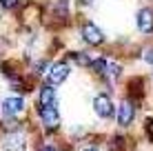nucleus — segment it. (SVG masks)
<instances>
[{
	"label": "nucleus",
	"instance_id": "423d86ee",
	"mask_svg": "<svg viewBox=\"0 0 153 151\" xmlns=\"http://www.w3.org/2000/svg\"><path fill=\"white\" fill-rule=\"evenodd\" d=\"M80 36H82V40L89 47H100V45H104V40H107L104 33H102V29H100L98 25H93V22H84Z\"/></svg>",
	"mask_w": 153,
	"mask_h": 151
},
{
	"label": "nucleus",
	"instance_id": "4468645a",
	"mask_svg": "<svg viewBox=\"0 0 153 151\" xmlns=\"http://www.w3.org/2000/svg\"><path fill=\"white\" fill-rule=\"evenodd\" d=\"M142 60L149 62V65L153 67V47H146V49L142 51Z\"/></svg>",
	"mask_w": 153,
	"mask_h": 151
},
{
	"label": "nucleus",
	"instance_id": "39448f33",
	"mask_svg": "<svg viewBox=\"0 0 153 151\" xmlns=\"http://www.w3.org/2000/svg\"><path fill=\"white\" fill-rule=\"evenodd\" d=\"M69 74H71V67L67 65V62H53V65L49 67V71H47V85L60 87L62 82L69 78Z\"/></svg>",
	"mask_w": 153,
	"mask_h": 151
},
{
	"label": "nucleus",
	"instance_id": "dca6fc26",
	"mask_svg": "<svg viewBox=\"0 0 153 151\" xmlns=\"http://www.w3.org/2000/svg\"><path fill=\"white\" fill-rule=\"evenodd\" d=\"M38 151H58V149L53 147V144H40V147H38Z\"/></svg>",
	"mask_w": 153,
	"mask_h": 151
},
{
	"label": "nucleus",
	"instance_id": "ddd939ff",
	"mask_svg": "<svg viewBox=\"0 0 153 151\" xmlns=\"http://www.w3.org/2000/svg\"><path fill=\"white\" fill-rule=\"evenodd\" d=\"M20 4V0H0V7L7 9V11H11V9H16Z\"/></svg>",
	"mask_w": 153,
	"mask_h": 151
},
{
	"label": "nucleus",
	"instance_id": "2eb2a0df",
	"mask_svg": "<svg viewBox=\"0 0 153 151\" xmlns=\"http://www.w3.org/2000/svg\"><path fill=\"white\" fill-rule=\"evenodd\" d=\"M33 71L42 76V74L47 71V60H38V62H36V67H33Z\"/></svg>",
	"mask_w": 153,
	"mask_h": 151
},
{
	"label": "nucleus",
	"instance_id": "20e7f679",
	"mask_svg": "<svg viewBox=\"0 0 153 151\" xmlns=\"http://www.w3.org/2000/svg\"><path fill=\"white\" fill-rule=\"evenodd\" d=\"M38 118H40V124L49 133L60 129V111H58V107H38Z\"/></svg>",
	"mask_w": 153,
	"mask_h": 151
},
{
	"label": "nucleus",
	"instance_id": "f8f14e48",
	"mask_svg": "<svg viewBox=\"0 0 153 151\" xmlns=\"http://www.w3.org/2000/svg\"><path fill=\"white\" fill-rule=\"evenodd\" d=\"M53 11H56V16H60V18H67V13H69V4H67L65 0H60V2L53 7Z\"/></svg>",
	"mask_w": 153,
	"mask_h": 151
},
{
	"label": "nucleus",
	"instance_id": "9d476101",
	"mask_svg": "<svg viewBox=\"0 0 153 151\" xmlns=\"http://www.w3.org/2000/svg\"><path fill=\"white\" fill-rule=\"evenodd\" d=\"M120 76H122V67H120L118 62H109L107 60V67H104V71H102V78L107 82H115Z\"/></svg>",
	"mask_w": 153,
	"mask_h": 151
},
{
	"label": "nucleus",
	"instance_id": "6e6552de",
	"mask_svg": "<svg viewBox=\"0 0 153 151\" xmlns=\"http://www.w3.org/2000/svg\"><path fill=\"white\" fill-rule=\"evenodd\" d=\"M135 25H138V31L151 36L153 33V9H140L138 16H135Z\"/></svg>",
	"mask_w": 153,
	"mask_h": 151
},
{
	"label": "nucleus",
	"instance_id": "f257e3e1",
	"mask_svg": "<svg viewBox=\"0 0 153 151\" xmlns=\"http://www.w3.org/2000/svg\"><path fill=\"white\" fill-rule=\"evenodd\" d=\"M27 144H29V138L22 131V127L13 129V131H4V136H2L4 151H27Z\"/></svg>",
	"mask_w": 153,
	"mask_h": 151
},
{
	"label": "nucleus",
	"instance_id": "a211bd4d",
	"mask_svg": "<svg viewBox=\"0 0 153 151\" xmlns=\"http://www.w3.org/2000/svg\"><path fill=\"white\" fill-rule=\"evenodd\" d=\"M82 2H84V4H91V2H96V0H82Z\"/></svg>",
	"mask_w": 153,
	"mask_h": 151
},
{
	"label": "nucleus",
	"instance_id": "6ab92c4d",
	"mask_svg": "<svg viewBox=\"0 0 153 151\" xmlns=\"http://www.w3.org/2000/svg\"><path fill=\"white\" fill-rule=\"evenodd\" d=\"M0 51H2V49H0Z\"/></svg>",
	"mask_w": 153,
	"mask_h": 151
},
{
	"label": "nucleus",
	"instance_id": "0eeeda50",
	"mask_svg": "<svg viewBox=\"0 0 153 151\" xmlns=\"http://www.w3.org/2000/svg\"><path fill=\"white\" fill-rule=\"evenodd\" d=\"M135 120V102L131 98H124L118 105V124L120 127H131Z\"/></svg>",
	"mask_w": 153,
	"mask_h": 151
},
{
	"label": "nucleus",
	"instance_id": "9b49d317",
	"mask_svg": "<svg viewBox=\"0 0 153 151\" xmlns=\"http://www.w3.org/2000/svg\"><path fill=\"white\" fill-rule=\"evenodd\" d=\"M71 58L76 60L80 67H89V65H91V58H89V56L84 54V51H73V54H71Z\"/></svg>",
	"mask_w": 153,
	"mask_h": 151
},
{
	"label": "nucleus",
	"instance_id": "7ed1b4c3",
	"mask_svg": "<svg viewBox=\"0 0 153 151\" xmlns=\"http://www.w3.org/2000/svg\"><path fill=\"white\" fill-rule=\"evenodd\" d=\"M0 109H2V118H18L25 113L27 102H25L22 96H9L0 102Z\"/></svg>",
	"mask_w": 153,
	"mask_h": 151
},
{
	"label": "nucleus",
	"instance_id": "f03ea898",
	"mask_svg": "<svg viewBox=\"0 0 153 151\" xmlns=\"http://www.w3.org/2000/svg\"><path fill=\"white\" fill-rule=\"evenodd\" d=\"M93 111H96V116L102 118V120H109L115 113L113 100H111V96H109L107 91H100V93L93 96Z\"/></svg>",
	"mask_w": 153,
	"mask_h": 151
},
{
	"label": "nucleus",
	"instance_id": "1a4fd4ad",
	"mask_svg": "<svg viewBox=\"0 0 153 151\" xmlns=\"http://www.w3.org/2000/svg\"><path fill=\"white\" fill-rule=\"evenodd\" d=\"M38 107H58V96H56V87L51 85H42L38 89Z\"/></svg>",
	"mask_w": 153,
	"mask_h": 151
},
{
	"label": "nucleus",
	"instance_id": "f3484780",
	"mask_svg": "<svg viewBox=\"0 0 153 151\" xmlns=\"http://www.w3.org/2000/svg\"><path fill=\"white\" fill-rule=\"evenodd\" d=\"M82 151H100V147H96V144H89V147L82 149Z\"/></svg>",
	"mask_w": 153,
	"mask_h": 151
}]
</instances>
